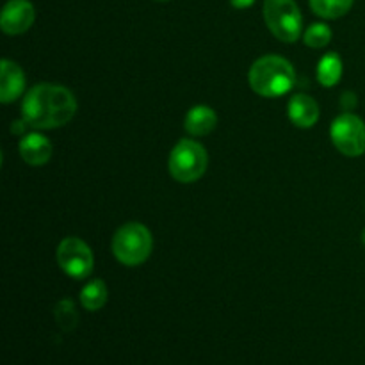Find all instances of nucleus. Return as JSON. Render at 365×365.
<instances>
[{"instance_id":"f257e3e1","label":"nucleus","mask_w":365,"mask_h":365,"mask_svg":"<svg viewBox=\"0 0 365 365\" xmlns=\"http://www.w3.org/2000/svg\"><path fill=\"white\" fill-rule=\"evenodd\" d=\"M77 113V100L70 89L56 84H38L25 95L21 120L34 130L64 127Z\"/></svg>"},{"instance_id":"f03ea898","label":"nucleus","mask_w":365,"mask_h":365,"mask_svg":"<svg viewBox=\"0 0 365 365\" xmlns=\"http://www.w3.org/2000/svg\"><path fill=\"white\" fill-rule=\"evenodd\" d=\"M248 81L257 95L264 98H278L294 88L296 71L284 57L262 56L250 68Z\"/></svg>"},{"instance_id":"7ed1b4c3","label":"nucleus","mask_w":365,"mask_h":365,"mask_svg":"<svg viewBox=\"0 0 365 365\" xmlns=\"http://www.w3.org/2000/svg\"><path fill=\"white\" fill-rule=\"evenodd\" d=\"M152 250V232L141 223H125L113 237V253L123 266L135 267L146 262Z\"/></svg>"},{"instance_id":"20e7f679","label":"nucleus","mask_w":365,"mask_h":365,"mask_svg":"<svg viewBox=\"0 0 365 365\" xmlns=\"http://www.w3.org/2000/svg\"><path fill=\"white\" fill-rule=\"evenodd\" d=\"M207 164H209V157L203 145L192 139H182L171 150L168 170L171 177L180 184H192L203 177Z\"/></svg>"},{"instance_id":"39448f33","label":"nucleus","mask_w":365,"mask_h":365,"mask_svg":"<svg viewBox=\"0 0 365 365\" xmlns=\"http://www.w3.org/2000/svg\"><path fill=\"white\" fill-rule=\"evenodd\" d=\"M264 20L277 39L284 43L298 41L303 31V16L294 0H266Z\"/></svg>"},{"instance_id":"423d86ee","label":"nucleus","mask_w":365,"mask_h":365,"mask_svg":"<svg viewBox=\"0 0 365 365\" xmlns=\"http://www.w3.org/2000/svg\"><path fill=\"white\" fill-rule=\"evenodd\" d=\"M331 141L346 157H360L365 153V123L356 114L344 113L331 123Z\"/></svg>"},{"instance_id":"0eeeda50","label":"nucleus","mask_w":365,"mask_h":365,"mask_svg":"<svg viewBox=\"0 0 365 365\" xmlns=\"http://www.w3.org/2000/svg\"><path fill=\"white\" fill-rule=\"evenodd\" d=\"M56 259L61 269L77 280L89 277L95 266L91 248L78 237H64L57 246Z\"/></svg>"},{"instance_id":"6e6552de","label":"nucleus","mask_w":365,"mask_h":365,"mask_svg":"<svg viewBox=\"0 0 365 365\" xmlns=\"http://www.w3.org/2000/svg\"><path fill=\"white\" fill-rule=\"evenodd\" d=\"M34 18V6L29 0H9L0 14V29L9 36L24 34L32 27Z\"/></svg>"},{"instance_id":"1a4fd4ad","label":"nucleus","mask_w":365,"mask_h":365,"mask_svg":"<svg viewBox=\"0 0 365 365\" xmlns=\"http://www.w3.org/2000/svg\"><path fill=\"white\" fill-rule=\"evenodd\" d=\"M25 75L16 63L4 59L0 63V102L11 103L24 95Z\"/></svg>"},{"instance_id":"9d476101","label":"nucleus","mask_w":365,"mask_h":365,"mask_svg":"<svg viewBox=\"0 0 365 365\" xmlns=\"http://www.w3.org/2000/svg\"><path fill=\"white\" fill-rule=\"evenodd\" d=\"M20 155L29 166H43L50 160L52 157V143L48 141V138H45L39 132H31V134H25L24 139L20 141Z\"/></svg>"},{"instance_id":"9b49d317","label":"nucleus","mask_w":365,"mask_h":365,"mask_svg":"<svg viewBox=\"0 0 365 365\" xmlns=\"http://www.w3.org/2000/svg\"><path fill=\"white\" fill-rule=\"evenodd\" d=\"M289 118L298 128H310L319 120V106L312 96L298 93L289 100Z\"/></svg>"},{"instance_id":"f8f14e48","label":"nucleus","mask_w":365,"mask_h":365,"mask_svg":"<svg viewBox=\"0 0 365 365\" xmlns=\"http://www.w3.org/2000/svg\"><path fill=\"white\" fill-rule=\"evenodd\" d=\"M217 116L214 109L207 106H195L184 120V128L195 138H202V135L210 134L216 128Z\"/></svg>"},{"instance_id":"ddd939ff","label":"nucleus","mask_w":365,"mask_h":365,"mask_svg":"<svg viewBox=\"0 0 365 365\" xmlns=\"http://www.w3.org/2000/svg\"><path fill=\"white\" fill-rule=\"evenodd\" d=\"M107 298H109V291H107V285L103 284V280H91L81 291V303L89 312L103 309Z\"/></svg>"},{"instance_id":"4468645a","label":"nucleus","mask_w":365,"mask_h":365,"mask_svg":"<svg viewBox=\"0 0 365 365\" xmlns=\"http://www.w3.org/2000/svg\"><path fill=\"white\" fill-rule=\"evenodd\" d=\"M342 77V59L335 52L327 53L317 66V81L324 88H331Z\"/></svg>"},{"instance_id":"2eb2a0df","label":"nucleus","mask_w":365,"mask_h":365,"mask_svg":"<svg viewBox=\"0 0 365 365\" xmlns=\"http://www.w3.org/2000/svg\"><path fill=\"white\" fill-rule=\"evenodd\" d=\"M355 0H309L310 9L321 18L327 20H337L349 13Z\"/></svg>"},{"instance_id":"dca6fc26","label":"nucleus","mask_w":365,"mask_h":365,"mask_svg":"<svg viewBox=\"0 0 365 365\" xmlns=\"http://www.w3.org/2000/svg\"><path fill=\"white\" fill-rule=\"evenodd\" d=\"M303 41L310 48H324L331 41V29L327 24H312L303 34Z\"/></svg>"},{"instance_id":"f3484780","label":"nucleus","mask_w":365,"mask_h":365,"mask_svg":"<svg viewBox=\"0 0 365 365\" xmlns=\"http://www.w3.org/2000/svg\"><path fill=\"white\" fill-rule=\"evenodd\" d=\"M56 321L64 331H70L77 327L78 314L71 299H61L56 307Z\"/></svg>"},{"instance_id":"a211bd4d","label":"nucleus","mask_w":365,"mask_h":365,"mask_svg":"<svg viewBox=\"0 0 365 365\" xmlns=\"http://www.w3.org/2000/svg\"><path fill=\"white\" fill-rule=\"evenodd\" d=\"M253 2L255 0H230V4L235 9H248V7L253 6Z\"/></svg>"},{"instance_id":"6ab92c4d","label":"nucleus","mask_w":365,"mask_h":365,"mask_svg":"<svg viewBox=\"0 0 365 365\" xmlns=\"http://www.w3.org/2000/svg\"><path fill=\"white\" fill-rule=\"evenodd\" d=\"M362 239H364V245H365V230H364V235H362Z\"/></svg>"},{"instance_id":"aec40b11","label":"nucleus","mask_w":365,"mask_h":365,"mask_svg":"<svg viewBox=\"0 0 365 365\" xmlns=\"http://www.w3.org/2000/svg\"><path fill=\"white\" fill-rule=\"evenodd\" d=\"M160 2H166V0H160Z\"/></svg>"}]
</instances>
